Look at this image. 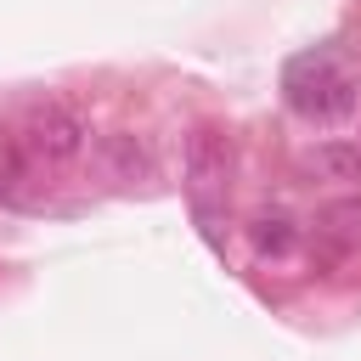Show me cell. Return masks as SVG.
Masks as SVG:
<instances>
[{
	"label": "cell",
	"mask_w": 361,
	"mask_h": 361,
	"mask_svg": "<svg viewBox=\"0 0 361 361\" xmlns=\"http://www.w3.org/2000/svg\"><path fill=\"white\" fill-rule=\"evenodd\" d=\"M226 197H231V141L214 124H203L186 141V203H192V220L203 226L209 243H220Z\"/></svg>",
	"instance_id": "7a4b0ae2"
},
{
	"label": "cell",
	"mask_w": 361,
	"mask_h": 361,
	"mask_svg": "<svg viewBox=\"0 0 361 361\" xmlns=\"http://www.w3.org/2000/svg\"><path fill=\"white\" fill-rule=\"evenodd\" d=\"M316 248L327 259H344L361 248V197H338L316 214Z\"/></svg>",
	"instance_id": "277c9868"
},
{
	"label": "cell",
	"mask_w": 361,
	"mask_h": 361,
	"mask_svg": "<svg viewBox=\"0 0 361 361\" xmlns=\"http://www.w3.org/2000/svg\"><path fill=\"white\" fill-rule=\"evenodd\" d=\"M282 102L299 118L327 124V118H344L355 107V79H350V68L338 62L333 45H310V51L288 56V68H282Z\"/></svg>",
	"instance_id": "6da1fadb"
},
{
	"label": "cell",
	"mask_w": 361,
	"mask_h": 361,
	"mask_svg": "<svg viewBox=\"0 0 361 361\" xmlns=\"http://www.w3.org/2000/svg\"><path fill=\"white\" fill-rule=\"evenodd\" d=\"M23 147H28L34 158H45V164H68V158H79V152H85V124H79V113H68V107L45 102V107H34V113H28Z\"/></svg>",
	"instance_id": "3957f363"
},
{
	"label": "cell",
	"mask_w": 361,
	"mask_h": 361,
	"mask_svg": "<svg viewBox=\"0 0 361 361\" xmlns=\"http://www.w3.org/2000/svg\"><path fill=\"white\" fill-rule=\"evenodd\" d=\"M107 158L135 180V175H147V152L135 147V135H107Z\"/></svg>",
	"instance_id": "52a82bcc"
},
{
	"label": "cell",
	"mask_w": 361,
	"mask_h": 361,
	"mask_svg": "<svg viewBox=\"0 0 361 361\" xmlns=\"http://www.w3.org/2000/svg\"><path fill=\"white\" fill-rule=\"evenodd\" d=\"M248 237H254L259 254H288V248H293V220H288V214H259Z\"/></svg>",
	"instance_id": "5b68a950"
},
{
	"label": "cell",
	"mask_w": 361,
	"mask_h": 361,
	"mask_svg": "<svg viewBox=\"0 0 361 361\" xmlns=\"http://www.w3.org/2000/svg\"><path fill=\"white\" fill-rule=\"evenodd\" d=\"M310 169H322V175H333V180H355V175H361V147H322V152L310 158Z\"/></svg>",
	"instance_id": "8992f818"
}]
</instances>
